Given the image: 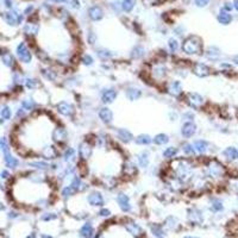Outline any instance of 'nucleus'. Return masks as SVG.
<instances>
[{
  "label": "nucleus",
  "mask_w": 238,
  "mask_h": 238,
  "mask_svg": "<svg viewBox=\"0 0 238 238\" xmlns=\"http://www.w3.org/2000/svg\"><path fill=\"white\" fill-rule=\"evenodd\" d=\"M42 74H43V76L46 78L48 80H50V81H54V80L56 79V72H54V70H50V69H43L42 70Z\"/></svg>",
  "instance_id": "27"
},
{
  "label": "nucleus",
  "mask_w": 238,
  "mask_h": 238,
  "mask_svg": "<svg viewBox=\"0 0 238 238\" xmlns=\"http://www.w3.org/2000/svg\"><path fill=\"white\" fill-rule=\"evenodd\" d=\"M136 142L141 145H147L149 143L151 142V138L148 136V135H139V136L136 138Z\"/></svg>",
  "instance_id": "28"
},
{
  "label": "nucleus",
  "mask_w": 238,
  "mask_h": 238,
  "mask_svg": "<svg viewBox=\"0 0 238 238\" xmlns=\"http://www.w3.org/2000/svg\"><path fill=\"white\" fill-rule=\"evenodd\" d=\"M88 203L93 206H101V205H104V199H102L100 193L93 192L88 195Z\"/></svg>",
  "instance_id": "11"
},
{
  "label": "nucleus",
  "mask_w": 238,
  "mask_h": 238,
  "mask_svg": "<svg viewBox=\"0 0 238 238\" xmlns=\"http://www.w3.org/2000/svg\"><path fill=\"white\" fill-rule=\"evenodd\" d=\"M138 161H139V165L141 167H147L149 165V156H148L147 153H142L138 157Z\"/></svg>",
  "instance_id": "31"
},
{
  "label": "nucleus",
  "mask_w": 238,
  "mask_h": 238,
  "mask_svg": "<svg viewBox=\"0 0 238 238\" xmlns=\"http://www.w3.org/2000/svg\"><path fill=\"white\" fill-rule=\"evenodd\" d=\"M195 3H197L199 6H205L208 3V0H195Z\"/></svg>",
  "instance_id": "50"
},
{
  "label": "nucleus",
  "mask_w": 238,
  "mask_h": 238,
  "mask_svg": "<svg viewBox=\"0 0 238 238\" xmlns=\"http://www.w3.org/2000/svg\"><path fill=\"white\" fill-rule=\"evenodd\" d=\"M141 95H142V92L136 87H130V88L126 89V96L130 100H137V99L141 98Z\"/></svg>",
  "instance_id": "15"
},
{
  "label": "nucleus",
  "mask_w": 238,
  "mask_h": 238,
  "mask_svg": "<svg viewBox=\"0 0 238 238\" xmlns=\"http://www.w3.org/2000/svg\"><path fill=\"white\" fill-rule=\"evenodd\" d=\"M117 201H118L120 208L123 211H130L131 206H130V201H129V197L125 195V194H119L118 198H117Z\"/></svg>",
  "instance_id": "14"
},
{
  "label": "nucleus",
  "mask_w": 238,
  "mask_h": 238,
  "mask_svg": "<svg viewBox=\"0 0 238 238\" xmlns=\"http://www.w3.org/2000/svg\"><path fill=\"white\" fill-rule=\"evenodd\" d=\"M194 148H195V150L200 154H204L206 150H207V148H208V144L207 142H205L203 139H200V141H197V142L194 143Z\"/></svg>",
  "instance_id": "20"
},
{
  "label": "nucleus",
  "mask_w": 238,
  "mask_h": 238,
  "mask_svg": "<svg viewBox=\"0 0 238 238\" xmlns=\"http://www.w3.org/2000/svg\"><path fill=\"white\" fill-rule=\"evenodd\" d=\"M177 46H179V44H177V42H176L175 40H170L169 41V48H170V50L171 51H175L176 49H177Z\"/></svg>",
  "instance_id": "45"
},
{
  "label": "nucleus",
  "mask_w": 238,
  "mask_h": 238,
  "mask_svg": "<svg viewBox=\"0 0 238 238\" xmlns=\"http://www.w3.org/2000/svg\"><path fill=\"white\" fill-rule=\"evenodd\" d=\"M185 118H187L186 120H188V122H191V120H193V114L186 113V114H185Z\"/></svg>",
  "instance_id": "53"
},
{
  "label": "nucleus",
  "mask_w": 238,
  "mask_h": 238,
  "mask_svg": "<svg viewBox=\"0 0 238 238\" xmlns=\"http://www.w3.org/2000/svg\"><path fill=\"white\" fill-rule=\"evenodd\" d=\"M5 162L6 165L10 167V168H16L18 165H19V161L17 159H14L13 156H11L10 154H6L5 155Z\"/></svg>",
  "instance_id": "23"
},
{
  "label": "nucleus",
  "mask_w": 238,
  "mask_h": 238,
  "mask_svg": "<svg viewBox=\"0 0 238 238\" xmlns=\"http://www.w3.org/2000/svg\"><path fill=\"white\" fill-rule=\"evenodd\" d=\"M0 148H1V151L5 154H8V145H7V139L3 138L1 142H0Z\"/></svg>",
  "instance_id": "41"
},
{
  "label": "nucleus",
  "mask_w": 238,
  "mask_h": 238,
  "mask_svg": "<svg viewBox=\"0 0 238 238\" xmlns=\"http://www.w3.org/2000/svg\"><path fill=\"white\" fill-rule=\"evenodd\" d=\"M224 156L230 161H235L238 160V150L233 147H229L224 150Z\"/></svg>",
  "instance_id": "16"
},
{
  "label": "nucleus",
  "mask_w": 238,
  "mask_h": 238,
  "mask_svg": "<svg viewBox=\"0 0 238 238\" xmlns=\"http://www.w3.org/2000/svg\"><path fill=\"white\" fill-rule=\"evenodd\" d=\"M81 233H82V236H85V237H89V236L92 235L91 224H86V225H84V227L81 229Z\"/></svg>",
  "instance_id": "39"
},
{
  "label": "nucleus",
  "mask_w": 238,
  "mask_h": 238,
  "mask_svg": "<svg viewBox=\"0 0 238 238\" xmlns=\"http://www.w3.org/2000/svg\"><path fill=\"white\" fill-rule=\"evenodd\" d=\"M118 137L123 141V142L127 143L132 139V135L130 131H127L126 129H119L118 130Z\"/></svg>",
  "instance_id": "17"
},
{
  "label": "nucleus",
  "mask_w": 238,
  "mask_h": 238,
  "mask_svg": "<svg viewBox=\"0 0 238 238\" xmlns=\"http://www.w3.org/2000/svg\"><path fill=\"white\" fill-rule=\"evenodd\" d=\"M42 155H43V157H44V159H55V157H56V155H57V151L55 150V148L48 147V148H46V149L43 150Z\"/></svg>",
  "instance_id": "21"
},
{
  "label": "nucleus",
  "mask_w": 238,
  "mask_h": 238,
  "mask_svg": "<svg viewBox=\"0 0 238 238\" xmlns=\"http://www.w3.org/2000/svg\"><path fill=\"white\" fill-rule=\"evenodd\" d=\"M73 155H74V150L72 149V148H68V149L66 150V153H64V159L66 160L70 159Z\"/></svg>",
  "instance_id": "47"
},
{
  "label": "nucleus",
  "mask_w": 238,
  "mask_h": 238,
  "mask_svg": "<svg viewBox=\"0 0 238 238\" xmlns=\"http://www.w3.org/2000/svg\"><path fill=\"white\" fill-rule=\"evenodd\" d=\"M11 110L10 107H7V106H4L3 110H1V119L3 120H7V119L11 118Z\"/></svg>",
  "instance_id": "37"
},
{
  "label": "nucleus",
  "mask_w": 238,
  "mask_h": 238,
  "mask_svg": "<svg viewBox=\"0 0 238 238\" xmlns=\"http://www.w3.org/2000/svg\"><path fill=\"white\" fill-rule=\"evenodd\" d=\"M176 154H177V149L174 147H170V148H167V149L165 150L163 156L167 157V159H171V157H175Z\"/></svg>",
  "instance_id": "29"
},
{
  "label": "nucleus",
  "mask_w": 238,
  "mask_h": 238,
  "mask_svg": "<svg viewBox=\"0 0 238 238\" xmlns=\"http://www.w3.org/2000/svg\"><path fill=\"white\" fill-rule=\"evenodd\" d=\"M182 50L186 54L193 55V54H199L201 51V40L197 36H191L183 42L182 44Z\"/></svg>",
  "instance_id": "1"
},
{
  "label": "nucleus",
  "mask_w": 238,
  "mask_h": 238,
  "mask_svg": "<svg viewBox=\"0 0 238 238\" xmlns=\"http://www.w3.org/2000/svg\"><path fill=\"white\" fill-rule=\"evenodd\" d=\"M17 55L19 57V60L24 63H29L31 61V54L25 46V43H20L17 46Z\"/></svg>",
  "instance_id": "4"
},
{
  "label": "nucleus",
  "mask_w": 238,
  "mask_h": 238,
  "mask_svg": "<svg viewBox=\"0 0 238 238\" xmlns=\"http://www.w3.org/2000/svg\"><path fill=\"white\" fill-rule=\"evenodd\" d=\"M132 57L133 58H139V57H142L143 55H144V49H143V46H136L133 50H132Z\"/></svg>",
  "instance_id": "32"
},
{
  "label": "nucleus",
  "mask_w": 238,
  "mask_h": 238,
  "mask_svg": "<svg viewBox=\"0 0 238 238\" xmlns=\"http://www.w3.org/2000/svg\"><path fill=\"white\" fill-rule=\"evenodd\" d=\"M89 16L93 20H99L102 17V11L99 7H92L89 10Z\"/></svg>",
  "instance_id": "24"
},
{
  "label": "nucleus",
  "mask_w": 238,
  "mask_h": 238,
  "mask_svg": "<svg viewBox=\"0 0 238 238\" xmlns=\"http://www.w3.org/2000/svg\"><path fill=\"white\" fill-rule=\"evenodd\" d=\"M204 98L198 93H189L187 95V104L193 108H199L204 105Z\"/></svg>",
  "instance_id": "3"
},
{
  "label": "nucleus",
  "mask_w": 238,
  "mask_h": 238,
  "mask_svg": "<svg viewBox=\"0 0 238 238\" xmlns=\"http://www.w3.org/2000/svg\"><path fill=\"white\" fill-rule=\"evenodd\" d=\"M206 56H207V58L211 60V61H217V60L219 58V56H220V52H219L218 49H215V48H210V49L207 50V52H206Z\"/></svg>",
  "instance_id": "19"
},
{
  "label": "nucleus",
  "mask_w": 238,
  "mask_h": 238,
  "mask_svg": "<svg viewBox=\"0 0 238 238\" xmlns=\"http://www.w3.org/2000/svg\"><path fill=\"white\" fill-rule=\"evenodd\" d=\"M24 30H25V32L28 35H35L38 31V26H37V25H34V24H28Z\"/></svg>",
  "instance_id": "35"
},
{
  "label": "nucleus",
  "mask_w": 238,
  "mask_h": 238,
  "mask_svg": "<svg viewBox=\"0 0 238 238\" xmlns=\"http://www.w3.org/2000/svg\"><path fill=\"white\" fill-rule=\"evenodd\" d=\"M1 61L3 63L7 66V67H12L13 64H14V58L12 56L10 52H3V55H1Z\"/></svg>",
  "instance_id": "18"
},
{
  "label": "nucleus",
  "mask_w": 238,
  "mask_h": 238,
  "mask_svg": "<svg viewBox=\"0 0 238 238\" xmlns=\"http://www.w3.org/2000/svg\"><path fill=\"white\" fill-rule=\"evenodd\" d=\"M98 56L100 57L101 60H107V58L112 56V52L108 50H105V49H100V50H98Z\"/></svg>",
  "instance_id": "36"
},
{
  "label": "nucleus",
  "mask_w": 238,
  "mask_h": 238,
  "mask_svg": "<svg viewBox=\"0 0 238 238\" xmlns=\"http://www.w3.org/2000/svg\"><path fill=\"white\" fill-rule=\"evenodd\" d=\"M100 215H102V217H108V215H110V211L108 210H101L100 211Z\"/></svg>",
  "instance_id": "51"
},
{
  "label": "nucleus",
  "mask_w": 238,
  "mask_h": 238,
  "mask_svg": "<svg viewBox=\"0 0 238 238\" xmlns=\"http://www.w3.org/2000/svg\"><path fill=\"white\" fill-rule=\"evenodd\" d=\"M212 208L214 211H220L223 208V205H221L220 201H218V200H215L214 203H213V206H212Z\"/></svg>",
  "instance_id": "46"
},
{
  "label": "nucleus",
  "mask_w": 238,
  "mask_h": 238,
  "mask_svg": "<svg viewBox=\"0 0 238 238\" xmlns=\"http://www.w3.org/2000/svg\"><path fill=\"white\" fill-rule=\"evenodd\" d=\"M25 86L30 89H35V88L38 87V81L35 79H28L25 80Z\"/></svg>",
  "instance_id": "38"
},
{
  "label": "nucleus",
  "mask_w": 238,
  "mask_h": 238,
  "mask_svg": "<svg viewBox=\"0 0 238 238\" xmlns=\"http://www.w3.org/2000/svg\"><path fill=\"white\" fill-rule=\"evenodd\" d=\"M79 155L81 159H88L89 156L92 155V147L88 144V143H82L79 148Z\"/></svg>",
  "instance_id": "13"
},
{
  "label": "nucleus",
  "mask_w": 238,
  "mask_h": 238,
  "mask_svg": "<svg viewBox=\"0 0 238 238\" xmlns=\"http://www.w3.org/2000/svg\"><path fill=\"white\" fill-rule=\"evenodd\" d=\"M29 165H31V167H34V168H37V169H46L49 167L48 163L46 162H42V161H35V162H30Z\"/></svg>",
  "instance_id": "33"
},
{
  "label": "nucleus",
  "mask_w": 238,
  "mask_h": 238,
  "mask_svg": "<svg viewBox=\"0 0 238 238\" xmlns=\"http://www.w3.org/2000/svg\"><path fill=\"white\" fill-rule=\"evenodd\" d=\"M99 117L101 119L102 122L105 124H110L112 122V118H113V113L112 111L107 107H102L100 111H99Z\"/></svg>",
  "instance_id": "10"
},
{
  "label": "nucleus",
  "mask_w": 238,
  "mask_h": 238,
  "mask_svg": "<svg viewBox=\"0 0 238 238\" xmlns=\"http://www.w3.org/2000/svg\"><path fill=\"white\" fill-rule=\"evenodd\" d=\"M54 139L57 143H63L67 141V131L63 127H56L54 131Z\"/></svg>",
  "instance_id": "12"
},
{
  "label": "nucleus",
  "mask_w": 238,
  "mask_h": 238,
  "mask_svg": "<svg viewBox=\"0 0 238 238\" xmlns=\"http://www.w3.org/2000/svg\"><path fill=\"white\" fill-rule=\"evenodd\" d=\"M54 218H55V215H44L43 217L44 220H50V219H54Z\"/></svg>",
  "instance_id": "54"
},
{
  "label": "nucleus",
  "mask_w": 238,
  "mask_h": 238,
  "mask_svg": "<svg viewBox=\"0 0 238 238\" xmlns=\"http://www.w3.org/2000/svg\"><path fill=\"white\" fill-rule=\"evenodd\" d=\"M195 131H197V126L191 123V122H188L186 124L182 126V130H181V133L183 137H186V138H189V137H192L194 133H195Z\"/></svg>",
  "instance_id": "8"
},
{
  "label": "nucleus",
  "mask_w": 238,
  "mask_h": 238,
  "mask_svg": "<svg viewBox=\"0 0 238 238\" xmlns=\"http://www.w3.org/2000/svg\"><path fill=\"white\" fill-rule=\"evenodd\" d=\"M57 111L62 116H66V117H70L72 114L74 113V107L72 104H69L67 101H61L57 104Z\"/></svg>",
  "instance_id": "5"
},
{
  "label": "nucleus",
  "mask_w": 238,
  "mask_h": 238,
  "mask_svg": "<svg viewBox=\"0 0 238 238\" xmlns=\"http://www.w3.org/2000/svg\"><path fill=\"white\" fill-rule=\"evenodd\" d=\"M76 191H78V189L74 187L73 185H70V186H67V187L63 188L62 195H63V197H70V195L75 194V193H76Z\"/></svg>",
  "instance_id": "30"
},
{
  "label": "nucleus",
  "mask_w": 238,
  "mask_h": 238,
  "mask_svg": "<svg viewBox=\"0 0 238 238\" xmlns=\"http://www.w3.org/2000/svg\"><path fill=\"white\" fill-rule=\"evenodd\" d=\"M206 174L211 177H220L225 174V169H224V167L221 163L219 162H217V161H211L208 165L206 167Z\"/></svg>",
  "instance_id": "2"
},
{
  "label": "nucleus",
  "mask_w": 238,
  "mask_h": 238,
  "mask_svg": "<svg viewBox=\"0 0 238 238\" xmlns=\"http://www.w3.org/2000/svg\"><path fill=\"white\" fill-rule=\"evenodd\" d=\"M125 170H130V174H133L136 171V168H135V165L133 163H127V165L125 167Z\"/></svg>",
  "instance_id": "48"
},
{
  "label": "nucleus",
  "mask_w": 238,
  "mask_h": 238,
  "mask_svg": "<svg viewBox=\"0 0 238 238\" xmlns=\"http://www.w3.org/2000/svg\"><path fill=\"white\" fill-rule=\"evenodd\" d=\"M218 20H219L221 24H229L231 22V16L223 12V13H220V14L218 16Z\"/></svg>",
  "instance_id": "34"
},
{
  "label": "nucleus",
  "mask_w": 238,
  "mask_h": 238,
  "mask_svg": "<svg viewBox=\"0 0 238 238\" xmlns=\"http://www.w3.org/2000/svg\"><path fill=\"white\" fill-rule=\"evenodd\" d=\"M168 92H169L171 95L179 96L182 92L181 82H180V81H171L169 85H168Z\"/></svg>",
  "instance_id": "9"
},
{
  "label": "nucleus",
  "mask_w": 238,
  "mask_h": 238,
  "mask_svg": "<svg viewBox=\"0 0 238 238\" xmlns=\"http://www.w3.org/2000/svg\"><path fill=\"white\" fill-rule=\"evenodd\" d=\"M165 74H167V69H165V66H162V64L155 66V68H154V75L155 76H157L159 79H161V78L165 76Z\"/></svg>",
  "instance_id": "22"
},
{
  "label": "nucleus",
  "mask_w": 238,
  "mask_h": 238,
  "mask_svg": "<svg viewBox=\"0 0 238 238\" xmlns=\"http://www.w3.org/2000/svg\"><path fill=\"white\" fill-rule=\"evenodd\" d=\"M193 73L200 76V78H204V76H207L211 73V69L204 63H195L194 67H193Z\"/></svg>",
  "instance_id": "6"
},
{
  "label": "nucleus",
  "mask_w": 238,
  "mask_h": 238,
  "mask_svg": "<svg viewBox=\"0 0 238 238\" xmlns=\"http://www.w3.org/2000/svg\"><path fill=\"white\" fill-rule=\"evenodd\" d=\"M116 96H117V91L113 89V88H108V89H105V91L102 92L101 100L105 104H111V102L114 101Z\"/></svg>",
  "instance_id": "7"
},
{
  "label": "nucleus",
  "mask_w": 238,
  "mask_h": 238,
  "mask_svg": "<svg viewBox=\"0 0 238 238\" xmlns=\"http://www.w3.org/2000/svg\"><path fill=\"white\" fill-rule=\"evenodd\" d=\"M82 63L86 64V66L92 64V63H93V58H92V56H89V55H85V56L82 57Z\"/></svg>",
  "instance_id": "43"
},
{
  "label": "nucleus",
  "mask_w": 238,
  "mask_h": 238,
  "mask_svg": "<svg viewBox=\"0 0 238 238\" xmlns=\"http://www.w3.org/2000/svg\"><path fill=\"white\" fill-rule=\"evenodd\" d=\"M8 176H10V174H8L6 170H3V171H1V177H3V179H6V177H8Z\"/></svg>",
  "instance_id": "52"
},
{
  "label": "nucleus",
  "mask_w": 238,
  "mask_h": 238,
  "mask_svg": "<svg viewBox=\"0 0 238 238\" xmlns=\"http://www.w3.org/2000/svg\"><path fill=\"white\" fill-rule=\"evenodd\" d=\"M123 7H124L125 11H130L131 8L133 7V1H132V0H124Z\"/></svg>",
  "instance_id": "42"
},
{
  "label": "nucleus",
  "mask_w": 238,
  "mask_h": 238,
  "mask_svg": "<svg viewBox=\"0 0 238 238\" xmlns=\"http://www.w3.org/2000/svg\"><path fill=\"white\" fill-rule=\"evenodd\" d=\"M127 229L130 230L131 232H139V227L137 226L136 224H130V225L127 226Z\"/></svg>",
  "instance_id": "49"
},
{
  "label": "nucleus",
  "mask_w": 238,
  "mask_h": 238,
  "mask_svg": "<svg viewBox=\"0 0 238 238\" xmlns=\"http://www.w3.org/2000/svg\"><path fill=\"white\" fill-rule=\"evenodd\" d=\"M168 141H169V138L165 133H160V135H157L154 138V142L156 143V144H159V145H163L165 143H168Z\"/></svg>",
  "instance_id": "25"
},
{
  "label": "nucleus",
  "mask_w": 238,
  "mask_h": 238,
  "mask_svg": "<svg viewBox=\"0 0 238 238\" xmlns=\"http://www.w3.org/2000/svg\"><path fill=\"white\" fill-rule=\"evenodd\" d=\"M13 80H14L17 84H22V82H23V80H24V78H23V75H22V74L14 73L13 74Z\"/></svg>",
  "instance_id": "44"
},
{
  "label": "nucleus",
  "mask_w": 238,
  "mask_h": 238,
  "mask_svg": "<svg viewBox=\"0 0 238 238\" xmlns=\"http://www.w3.org/2000/svg\"><path fill=\"white\" fill-rule=\"evenodd\" d=\"M183 151L187 154V155H194L195 148H194V145H191V144H185V145H183Z\"/></svg>",
  "instance_id": "40"
},
{
  "label": "nucleus",
  "mask_w": 238,
  "mask_h": 238,
  "mask_svg": "<svg viewBox=\"0 0 238 238\" xmlns=\"http://www.w3.org/2000/svg\"><path fill=\"white\" fill-rule=\"evenodd\" d=\"M186 238H191V237H186Z\"/></svg>",
  "instance_id": "57"
},
{
  "label": "nucleus",
  "mask_w": 238,
  "mask_h": 238,
  "mask_svg": "<svg viewBox=\"0 0 238 238\" xmlns=\"http://www.w3.org/2000/svg\"><path fill=\"white\" fill-rule=\"evenodd\" d=\"M22 107H23V110L31 111V110H34L36 107V102L32 99H26V100H23V102H22Z\"/></svg>",
  "instance_id": "26"
},
{
  "label": "nucleus",
  "mask_w": 238,
  "mask_h": 238,
  "mask_svg": "<svg viewBox=\"0 0 238 238\" xmlns=\"http://www.w3.org/2000/svg\"><path fill=\"white\" fill-rule=\"evenodd\" d=\"M232 62L238 66V55H235V56L232 57Z\"/></svg>",
  "instance_id": "55"
},
{
  "label": "nucleus",
  "mask_w": 238,
  "mask_h": 238,
  "mask_svg": "<svg viewBox=\"0 0 238 238\" xmlns=\"http://www.w3.org/2000/svg\"><path fill=\"white\" fill-rule=\"evenodd\" d=\"M235 4H236V8L238 10V0H236V3H235Z\"/></svg>",
  "instance_id": "56"
}]
</instances>
